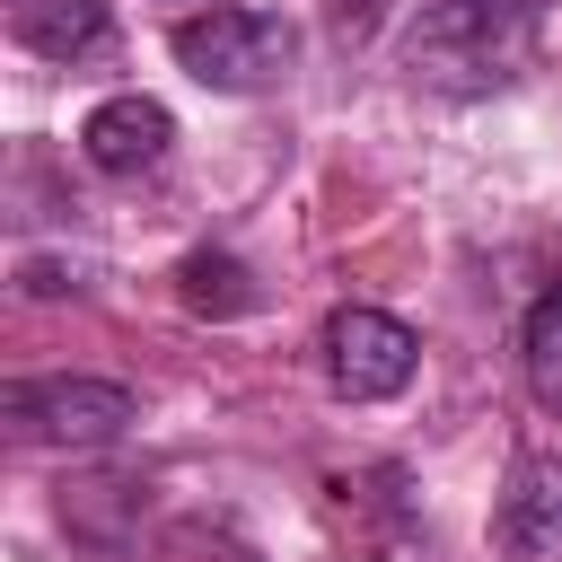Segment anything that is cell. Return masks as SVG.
Returning <instances> with one entry per match:
<instances>
[{"instance_id":"cell-1","label":"cell","mask_w":562,"mask_h":562,"mask_svg":"<svg viewBox=\"0 0 562 562\" xmlns=\"http://www.w3.org/2000/svg\"><path fill=\"white\" fill-rule=\"evenodd\" d=\"M527 26H536L527 0H422L404 26V70L430 88H457V97L501 88L527 53Z\"/></svg>"},{"instance_id":"cell-2","label":"cell","mask_w":562,"mask_h":562,"mask_svg":"<svg viewBox=\"0 0 562 562\" xmlns=\"http://www.w3.org/2000/svg\"><path fill=\"white\" fill-rule=\"evenodd\" d=\"M167 53H176V70H193L220 97H263L299 70V26L272 9H202V18L167 26Z\"/></svg>"},{"instance_id":"cell-3","label":"cell","mask_w":562,"mask_h":562,"mask_svg":"<svg viewBox=\"0 0 562 562\" xmlns=\"http://www.w3.org/2000/svg\"><path fill=\"white\" fill-rule=\"evenodd\" d=\"M0 422L18 448H114L132 422H140V395L114 386V378H9L0 386Z\"/></svg>"},{"instance_id":"cell-4","label":"cell","mask_w":562,"mask_h":562,"mask_svg":"<svg viewBox=\"0 0 562 562\" xmlns=\"http://www.w3.org/2000/svg\"><path fill=\"white\" fill-rule=\"evenodd\" d=\"M422 369V334L386 307H334L325 316V378L342 404H386Z\"/></svg>"},{"instance_id":"cell-5","label":"cell","mask_w":562,"mask_h":562,"mask_svg":"<svg viewBox=\"0 0 562 562\" xmlns=\"http://www.w3.org/2000/svg\"><path fill=\"white\" fill-rule=\"evenodd\" d=\"M492 544L509 562L562 553V448H518L509 457V483L492 501Z\"/></svg>"},{"instance_id":"cell-6","label":"cell","mask_w":562,"mask_h":562,"mask_svg":"<svg viewBox=\"0 0 562 562\" xmlns=\"http://www.w3.org/2000/svg\"><path fill=\"white\" fill-rule=\"evenodd\" d=\"M167 140H176V114H167L158 97H140V88L97 97V105L79 114V158H88L97 176H149V167L167 158Z\"/></svg>"},{"instance_id":"cell-7","label":"cell","mask_w":562,"mask_h":562,"mask_svg":"<svg viewBox=\"0 0 562 562\" xmlns=\"http://www.w3.org/2000/svg\"><path fill=\"white\" fill-rule=\"evenodd\" d=\"M9 35L35 53V61H88L114 44V9L105 0H18Z\"/></svg>"},{"instance_id":"cell-8","label":"cell","mask_w":562,"mask_h":562,"mask_svg":"<svg viewBox=\"0 0 562 562\" xmlns=\"http://www.w3.org/2000/svg\"><path fill=\"white\" fill-rule=\"evenodd\" d=\"M176 299H184L193 316H255V307H263V281H255L237 255L193 246V255L176 263Z\"/></svg>"},{"instance_id":"cell-9","label":"cell","mask_w":562,"mask_h":562,"mask_svg":"<svg viewBox=\"0 0 562 562\" xmlns=\"http://www.w3.org/2000/svg\"><path fill=\"white\" fill-rule=\"evenodd\" d=\"M518 360H527V395L562 422V290H544L518 325Z\"/></svg>"},{"instance_id":"cell-10","label":"cell","mask_w":562,"mask_h":562,"mask_svg":"<svg viewBox=\"0 0 562 562\" xmlns=\"http://www.w3.org/2000/svg\"><path fill=\"white\" fill-rule=\"evenodd\" d=\"M378 18H386V0H325V26H334V44H360Z\"/></svg>"}]
</instances>
